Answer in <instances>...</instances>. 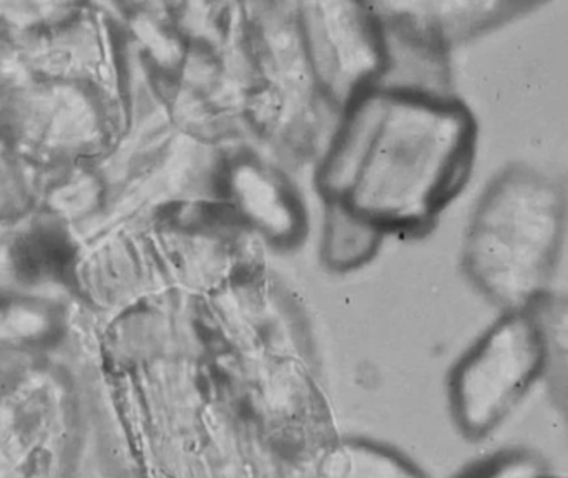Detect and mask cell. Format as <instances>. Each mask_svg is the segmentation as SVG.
<instances>
[{
    "label": "cell",
    "mask_w": 568,
    "mask_h": 478,
    "mask_svg": "<svg viewBox=\"0 0 568 478\" xmlns=\"http://www.w3.org/2000/svg\"><path fill=\"white\" fill-rule=\"evenodd\" d=\"M476 153V119L463 102L393 96L344 202L379 228H427L466 186Z\"/></svg>",
    "instance_id": "cell-1"
},
{
    "label": "cell",
    "mask_w": 568,
    "mask_h": 478,
    "mask_svg": "<svg viewBox=\"0 0 568 478\" xmlns=\"http://www.w3.org/2000/svg\"><path fill=\"white\" fill-rule=\"evenodd\" d=\"M568 225L566 190L534 166L510 165L480 196L464 246V269L500 314L550 299Z\"/></svg>",
    "instance_id": "cell-2"
},
{
    "label": "cell",
    "mask_w": 568,
    "mask_h": 478,
    "mask_svg": "<svg viewBox=\"0 0 568 478\" xmlns=\"http://www.w3.org/2000/svg\"><path fill=\"white\" fill-rule=\"evenodd\" d=\"M549 369V337L540 309L500 314L454 369V423L477 443L496 436L547 380Z\"/></svg>",
    "instance_id": "cell-3"
},
{
    "label": "cell",
    "mask_w": 568,
    "mask_h": 478,
    "mask_svg": "<svg viewBox=\"0 0 568 478\" xmlns=\"http://www.w3.org/2000/svg\"><path fill=\"white\" fill-rule=\"evenodd\" d=\"M55 390L36 383L0 410V478H47L59 457Z\"/></svg>",
    "instance_id": "cell-4"
},
{
    "label": "cell",
    "mask_w": 568,
    "mask_h": 478,
    "mask_svg": "<svg viewBox=\"0 0 568 478\" xmlns=\"http://www.w3.org/2000/svg\"><path fill=\"white\" fill-rule=\"evenodd\" d=\"M351 6L346 12L314 13L310 16L311 50L316 57V69L323 79L337 90L349 89L379 72L383 60V37L377 22Z\"/></svg>",
    "instance_id": "cell-5"
},
{
    "label": "cell",
    "mask_w": 568,
    "mask_h": 478,
    "mask_svg": "<svg viewBox=\"0 0 568 478\" xmlns=\"http://www.w3.org/2000/svg\"><path fill=\"white\" fill-rule=\"evenodd\" d=\"M229 185L240 213L270 238L290 240L297 235L296 200L275 173L256 163L243 162L232 170Z\"/></svg>",
    "instance_id": "cell-6"
},
{
    "label": "cell",
    "mask_w": 568,
    "mask_h": 478,
    "mask_svg": "<svg viewBox=\"0 0 568 478\" xmlns=\"http://www.w3.org/2000/svg\"><path fill=\"white\" fill-rule=\"evenodd\" d=\"M327 226V254L336 266H354L366 260L379 236V226L351 209L344 200H337Z\"/></svg>",
    "instance_id": "cell-7"
},
{
    "label": "cell",
    "mask_w": 568,
    "mask_h": 478,
    "mask_svg": "<svg viewBox=\"0 0 568 478\" xmlns=\"http://www.w3.org/2000/svg\"><path fill=\"white\" fill-rule=\"evenodd\" d=\"M542 319L550 346L547 383L568 420V297L550 299L544 306Z\"/></svg>",
    "instance_id": "cell-8"
},
{
    "label": "cell",
    "mask_w": 568,
    "mask_h": 478,
    "mask_svg": "<svg viewBox=\"0 0 568 478\" xmlns=\"http://www.w3.org/2000/svg\"><path fill=\"white\" fill-rule=\"evenodd\" d=\"M334 478H423L407 466L383 450L371 447H349L337 460Z\"/></svg>",
    "instance_id": "cell-9"
},
{
    "label": "cell",
    "mask_w": 568,
    "mask_h": 478,
    "mask_svg": "<svg viewBox=\"0 0 568 478\" xmlns=\"http://www.w3.org/2000/svg\"><path fill=\"white\" fill-rule=\"evenodd\" d=\"M552 467L530 449H503L477 464L463 478H550Z\"/></svg>",
    "instance_id": "cell-10"
},
{
    "label": "cell",
    "mask_w": 568,
    "mask_h": 478,
    "mask_svg": "<svg viewBox=\"0 0 568 478\" xmlns=\"http://www.w3.org/2000/svg\"><path fill=\"white\" fill-rule=\"evenodd\" d=\"M49 326V313L37 304H3L0 307V347L43 336Z\"/></svg>",
    "instance_id": "cell-11"
},
{
    "label": "cell",
    "mask_w": 568,
    "mask_h": 478,
    "mask_svg": "<svg viewBox=\"0 0 568 478\" xmlns=\"http://www.w3.org/2000/svg\"><path fill=\"white\" fill-rule=\"evenodd\" d=\"M550 478H568V477L559 476V474H554V476Z\"/></svg>",
    "instance_id": "cell-12"
}]
</instances>
